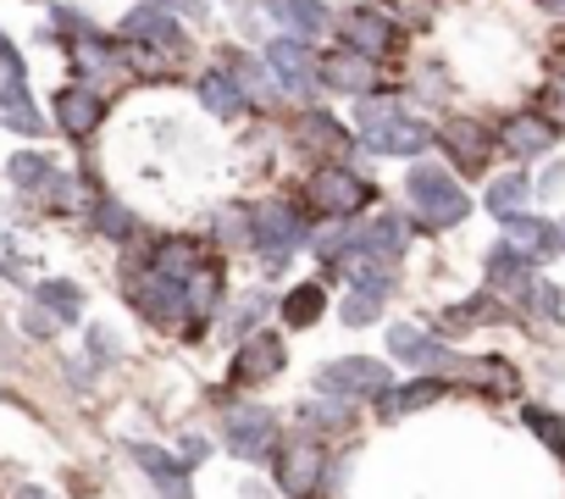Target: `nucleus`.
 Masks as SVG:
<instances>
[{
    "label": "nucleus",
    "mask_w": 565,
    "mask_h": 499,
    "mask_svg": "<svg viewBox=\"0 0 565 499\" xmlns=\"http://www.w3.org/2000/svg\"><path fill=\"white\" fill-rule=\"evenodd\" d=\"M449 394H455V378L416 372V378L394 383L388 394H377L372 405H377V416H383V422H405V416H416V411H427V405H438V400H449Z\"/></svg>",
    "instance_id": "obj_15"
},
{
    "label": "nucleus",
    "mask_w": 565,
    "mask_h": 499,
    "mask_svg": "<svg viewBox=\"0 0 565 499\" xmlns=\"http://www.w3.org/2000/svg\"><path fill=\"white\" fill-rule=\"evenodd\" d=\"M515 300H521V317H526V322L559 328V317H565V295H559V289H554L548 278H532V284H526V289H521Z\"/></svg>",
    "instance_id": "obj_31"
},
{
    "label": "nucleus",
    "mask_w": 565,
    "mask_h": 499,
    "mask_svg": "<svg viewBox=\"0 0 565 499\" xmlns=\"http://www.w3.org/2000/svg\"><path fill=\"white\" fill-rule=\"evenodd\" d=\"M300 145H306V150H322L328 161H344V150H355L350 134H344L328 112H317V106H306V117H300Z\"/></svg>",
    "instance_id": "obj_28"
},
{
    "label": "nucleus",
    "mask_w": 565,
    "mask_h": 499,
    "mask_svg": "<svg viewBox=\"0 0 565 499\" xmlns=\"http://www.w3.org/2000/svg\"><path fill=\"white\" fill-rule=\"evenodd\" d=\"M504 244L515 250V256H526L532 267L565 256V250H559V222H543V216H510L504 222Z\"/></svg>",
    "instance_id": "obj_19"
},
{
    "label": "nucleus",
    "mask_w": 565,
    "mask_h": 499,
    "mask_svg": "<svg viewBox=\"0 0 565 499\" xmlns=\"http://www.w3.org/2000/svg\"><path fill=\"white\" fill-rule=\"evenodd\" d=\"M34 278V262L23 256V244L0 227V284H29Z\"/></svg>",
    "instance_id": "obj_36"
},
{
    "label": "nucleus",
    "mask_w": 565,
    "mask_h": 499,
    "mask_svg": "<svg viewBox=\"0 0 565 499\" xmlns=\"http://www.w3.org/2000/svg\"><path fill=\"white\" fill-rule=\"evenodd\" d=\"M383 306H388V295H372V289H344L339 317H344V328H372V322L383 317Z\"/></svg>",
    "instance_id": "obj_34"
},
{
    "label": "nucleus",
    "mask_w": 565,
    "mask_h": 499,
    "mask_svg": "<svg viewBox=\"0 0 565 499\" xmlns=\"http://www.w3.org/2000/svg\"><path fill=\"white\" fill-rule=\"evenodd\" d=\"M7 178H12L23 194H45V189H51V178H56V167H51V156H45V150H18V156L7 161Z\"/></svg>",
    "instance_id": "obj_32"
},
{
    "label": "nucleus",
    "mask_w": 565,
    "mask_h": 499,
    "mask_svg": "<svg viewBox=\"0 0 565 499\" xmlns=\"http://www.w3.org/2000/svg\"><path fill=\"white\" fill-rule=\"evenodd\" d=\"M339 40H344V51H355V56H366V62H383V56H394V45H399V23H394L383 7H350V12L339 18Z\"/></svg>",
    "instance_id": "obj_11"
},
{
    "label": "nucleus",
    "mask_w": 565,
    "mask_h": 499,
    "mask_svg": "<svg viewBox=\"0 0 565 499\" xmlns=\"http://www.w3.org/2000/svg\"><path fill=\"white\" fill-rule=\"evenodd\" d=\"M559 250H565V222H559Z\"/></svg>",
    "instance_id": "obj_42"
},
{
    "label": "nucleus",
    "mask_w": 565,
    "mask_h": 499,
    "mask_svg": "<svg viewBox=\"0 0 565 499\" xmlns=\"http://www.w3.org/2000/svg\"><path fill=\"white\" fill-rule=\"evenodd\" d=\"M388 333V355L399 361V367H411V372H433V378H449V372H460L466 367V355L449 344V339H438L433 328H416V322H394V328H383Z\"/></svg>",
    "instance_id": "obj_8"
},
{
    "label": "nucleus",
    "mask_w": 565,
    "mask_h": 499,
    "mask_svg": "<svg viewBox=\"0 0 565 499\" xmlns=\"http://www.w3.org/2000/svg\"><path fill=\"white\" fill-rule=\"evenodd\" d=\"M84 344H89V355H84L89 367H111V361L122 355V344H117L106 328H84Z\"/></svg>",
    "instance_id": "obj_37"
},
{
    "label": "nucleus",
    "mask_w": 565,
    "mask_h": 499,
    "mask_svg": "<svg viewBox=\"0 0 565 499\" xmlns=\"http://www.w3.org/2000/svg\"><path fill=\"white\" fill-rule=\"evenodd\" d=\"M0 128H12V134H23V139H40V134H45V112L34 106V95H29L23 78L0 84Z\"/></svg>",
    "instance_id": "obj_24"
},
{
    "label": "nucleus",
    "mask_w": 565,
    "mask_h": 499,
    "mask_svg": "<svg viewBox=\"0 0 565 499\" xmlns=\"http://www.w3.org/2000/svg\"><path fill=\"white\" fill-rule=\"evenodd\" d=\"M504 311H499V295H471V300H460V306H449L444 317H438V339H460V333H471V328H482V322H499Z\"/></svg>",
    "instance_id": "obj_27"
},
{
    "label": "nucleus",
    "mask_w": 565,
    "mask_h": 499,
    "mask_svg": "<svg viewBox=\"0 0 565 499\" xmlns=\"http://www.w3.org/2000/svg\"><path fill=\"white\" fill-rule=\"evenodd\" d=\"M504 156H515V161H537V156H548L554 145H559V123L548 117V112H510L504 123H499V139H493Z\"/></svg>",
    "instance_id": "obj_14"
},
{
    "label": "nucleus",
    "mask_w": 565,
    "mask_h": 499,
    "mask_svg": "<svg viewBox=\"0 0 565 499\" xmlns=\"http://www.w3.org/2000/svg\"><path fill=\"white\" fill-rule=\"evenodd\" d=\"M317 78L328 84V89H339V95H372L377 89V62H366V56H355V51H333V56H322L317 62Z\"/></svg>",
    "instance_id": "obj_20"
},
{
    "label": "nucleus",
    "mask_w": 565,
    "mask_h": 499,
    "mask_svg": "<svg viewBox=\"0 0 565 499\" xmlns=\"http://www.w3.org/2000/svg\"><path fill=\"white\" fill-rule=\"evenodd\" d=\"M405 200L416 211V222L427 233H444V227H460L471 216V194L460 189V178L438 161H416L411 178H405Z\"/></svg>",
    "instance_id": "obj_1"
},
{
    "label": "nucleus",
    "mask_w": 565,
    "mask_h": 499,
    "mask_svg": "<svg viewBox=\"0 0 565 499\" xmlns=\"http://www.w3.org/2000/svg\"><path fill=\"white\" fill-rule=\"evenodd\" d=\"M433 139L449 150L460 178H482L488 161H493V134L482 128V117H449L444 128H433Z\"/></svg>",
    "instance_id": "obj_13"
},
{
    "label": "nucleus",
    "mask_w": 565,
    "mask_h": 499,
    "mask_svg": "<svg viewBox=\"0 0 565 499\" xmlns=\"http://www.w3.org/2000/svg\"><path fill=\"white\" fill-rule=\"evenodd\" d=\"M249 244L260 250L266 267H282L295 250L311 244L306 205H295V200H260V205H249Z\"/></svg>",
    "instance_id": "obj_4"
},
{
    "label": "nucleus",
    "mask_w": 565,
    "mask_h": 499,
    "mask_svg": "<svg viewBox=\"0 0 565 499\" xmlns=\"http://www.w3.org/2000/svg\"><path fill=\"white\" fill-rule=\"evenodd\" d=\"M271 18L289 29V40H317V34H328V23H333V12L322 7V0H271Z\"/></svg>",
    "instance_id": "obj_25"
},
{
    "label": "nucleus",
    "mask_w": 565,
    "mask_h": 499,
    "mask_svg": "<svg viewBox=\"0 0 565 499\" xmlns=\"http://www.w3.org/2000/svg\"><path fill=\"white\" fill-rule=\"evenodd\" d=\"M161 7H167L172 18H178V12H183V18H205V0H161Z\"/></svg>",
    "instance_id": "obj_39"
},
{
    "label": "nucleus",
    "mask_w": 565,
    "mask_h": 499,
    "mask_svg": "<svg viewBox=\"0 0 565 499\" xmlns=\"http://www.w3.org/2000/svg\"><path fill=\"white\" fill-rule=\"evenodd\" d=\"M56 123H62V134L67 139H89L100 123H106V95L100 89H89V84H67L62 95H56Z\"/></svg>",
    "instance_id": "obj_18"
},
{
    "label": "nucleus",
    "mask_w": 565,
    "mask_h": 499,
    "mask_svg": "<svg viewBox=\"0 0 565 499\" xmlns=\"http://www.w3.org/2000/svg\"><path fill=\"white\" fill-rule=\"evenodd\" d=\"M311 383H317V394H328V400L366 405V400H377V394L394 389V372H388V361H377V355H339V361H322V367L311 372Z\"/></svg>",
    "instance_id": "obj_6"
},
{
    "label": "nucleus",
    "mask_w": 565,
    "mask_h": 499,
    "mask_svg": "<svg viewBox=\"0 0 565 499\" xmlns=\"http://www.w3.org/2000/svg\"><path fill=\"white\" fill-rule=\"evenodd\" d=\"M526 200H532V178H526V172H504V178H493L488 194H482V205H488L499 222L526 216Z\"/></svg>",
    "instance_id": "obj_29"
},
{
    "label": "nucleus",
    "mask_w": 565,
    "mask_h": 499,
    "mask_svg": "<svg viewBox=\"0 0 565 499\" xmlns=\"http://www.w3.org/2000/svg\"><path fill=\"white\" fill-rule=\"evenodd\" d=\"M282 372H289V344H282V333L255 328L249 339H238L227 378H233V389H260V383H277Z\"/></svg>",
    "instance_id": "obj_9"
},
{
    "label": "nucleus",
    "mask_w": 565,
    "mask_h": 499,
    "mask_svg": "<svg viewBox=\"0 0 565 499\" xmlns=\"http://www.w3.org/2000/svg\"><path fill=\"white\" fill-rule=\"evenodd\" d=\"M194 95H200V106H205L211 117H238V112L249 106V95H244V89H238V84H233L222 67H216V73H205V78L194 84Z\"/></svg>",
    "instance_id": "obj_30"
},
{
    "label": "nucleus",
    "mask_w": 565,
    "mask_h": 499,
    "mask_svg": "<svg viewBox=\"0 0 565 499\" xmlns=\"http://www.w3.org/2000/svg\"><path fill=\"white\" fill-rule=\"evenodd\" d=\"M277 317H282V328H295V333L317 328V322L328 317V284H322V278H306V284H295L289 295L277 300Z\"/></svg>",
    "instance_id": "obj_22"
},
{
    "label": "nucleus",
    "mask_w": 565,
    "mask_h": 499,
    "mask_svg": "<svg viewBox=\"0 0 565 499\" xmlns=\"http://www.w3.org/2000/svg\"><path fill=\"white\" fill-rule=\"evenodd\" d=\"M355 123H361V145L377 156H422L433 145V123L411 117L399 100H383V95H366Z\"/></svg>",
    "instance_id": "obj_2"
},
{
    "label": "nucleus",
    "mask_w": 565,
    "mask_h": 499,
    "mask_svg": "<svg viewBox=\"0 0 565 499\" xmlns=\"http://www.w3.org/2000/svg\"><path fill=\"white\" fill-rule=\"evenodd\" d=\"M34 306H40L45 317H56L62 328L84 322V289H78L73 278H40V284H34Z\"/></svg>",
    "instance_id": "obj_26"
},
{
    "label": "nucleus",
    "mask_w": 565,
    "mask_h": 499,
    "mask_svg": "<svg viewBox=\"0 0 565 499\" xmlns=\"http://www.w3.org/2000/svg\"><path fill=\"white\" fill-rule=\"evenodd\" d=\"M89 227H95L100 238H117V244H128V233H134V211H122V205H117L111 194H95Z\"/></svg>",
    "instance_id": "obj_33"
},
{
    "label": "nucleus",
    "mask_w": 565,
    "mask_h": 499,
    "mask_svg": "<svg viewBox=\"0 0 565 499\" xmlns=\"http://www.w3.org/2000/svg\"><path fill=\"white\" fill-rule=\"evenodd\" d=\"M266 466H271L282 499H322V493H328V466H333V455H328L322 438L295 433V438H277V449H271ZM328 499H333V493H328Z\"/></svg>",
    "instance_id": "obj_3"
},
{
    "label": "nucleus",
    "mask_w": 565,
    "mask_h": 499,
    "mask_svg": "<svg viewBox=\"0 0 565 499\" xmlns=\"http://www.w3.org/2000/svg\"><path fill=\"white\" fill-rule=\"evenodd\" d=\"M295 422H300V433H311V438H344V433L355 427V405L317 394V400H300Z\"/></svg>",
    "instance_id": "obj_23"
},
{
    "label": "nucleus",
    "mask_w": 565,
    "mask_h": 499,
    "mask_svg": "<svg viewBox=\"0 0 565 499\" xmlns=\"http://www.w3.org/2000/svg\"><path fill=\"white\" fill-rule=\"evenodd\" d=\"M122 40H128V45H145V51H161V56L189 51V40H183V29L172 23V12H167V7H145V0L122 18Z\"/></svg>",
    "instance_id": "obj_17"
},
{
    "label": "nucleus",
    "mask_w": 565,
    "mask_h": 499,
    "mask_svg": "<svg viewBox=\"0 0 565 499\" xmlns=\"http://www.w3.org/2000/svg\"><path fill=\"white\" fill-rule=\"evenodd\" d=\"M317 62H322V56H317L306 40H289V34L266 45V73L277 78L282 95H295V100H311V95H317V84H322V78H317Z\"/></svg>",
    "instance_id": "obj_10"
},
{
    "label": "nucleus",
    "mask_w": 565,
    "mask_h": 499,
    "mask_svg": "<svg viewBox=\"0 0 565 499\" xmlns=\"http://www.w3.org/2000/svg\"><path fill=\"white\" fill-rule=\"evenodd\" d=\"M411 250V222L399 211H377L372 222H361V238H355V256L377 262V267H399Z\"/></svg>",
    "instance_id": "obj_16"
},
{
    "label": "nucleus",
    "mask_w": 565,
    "mask_h": 499,
    "mask_svg": "<svg viewBox=\"0 0 565 499\" xmlns=\"http://www.w3.org/2000/svg\"><path fill=\"white\" fill-rule=\"evenodd\" d=\"M7 499H56V493H51V488H40V482H18Z\"/></svg>",
    "instance_id": "obj_40"
},
{
    "label": "nucleus",
    "mask_w": 565,
    "mask_h": 499,
    "mask_svg": "<svg viewBox=\"0 0 565 499\" xmlns=\"http://www.w3.org/2000/svg\"><path fill=\"white\" fill-rule=\"evenodd\" d=\"M372 200H377V189H372L361 172H350L344 161H322V167H311V172H306V205H311V211H322V216L355 222Z\"/></svg>",
    "instance_id": "obj_5"
},
{
    "label": "nucleus",
    "mask_w": 565,
    "mask_h": 499,
    "mask_svg": "<svg viewBox=\"0 0 565 499\" xmlns=\"http://www.w3.org/2000/svg\"><path fill=\"white\" fill-rule=\"evenodd\" d=\"M532 278H537V267H532L526 256H515L504 238L488 250V262H482V289H488V295H521Z\"/></svg>",
    "instance_id": "obj_21"
},
{
    "label": "nucleus",
    "mask_w": 565,
    "mask_h": 499,
    "mask_svg": "<svg viewBox=\"0 0 565 499\" xmlns=\"http://www.w3.org/2000/svg\"><path fill=\"white\" fill-rule=\"evenodd\" d=\"M122 455L156 482L161 499H194V466H189L183 455H172V449H161V444H145V438H128Z\"/></svg>",
    "instance_id": "obj_12"
},
{
    "label": "nucleus",
    "mask_w": 565,
    "mask_h": 499,
    "mask_svg": "<svg viewBox=\"0 0 565 499\" xmlns=\"http://www.w3.org/2000/svg\"><path fill=\"white\" fill-rule=\"evenodd\" d=\"M277 438H282L277 411H266V405H255V400H244V405H227V411H222V449H227L233 460L260 466V460H271Z\"/></svg>",
    "instance_id": "obj_7"
},
{
    "label": "nucleus",
    "mask_w": 565,
    "mask_h": 499,
    "mask_svg": "<svg viewBox=\"0 0 565 499\" xmlns=\"http://www.w3.org/2000/svg\"><path fill=\"white\" fill-rule=\"evenodd\" d=\"M521 422H526V427H532V433H537V438H543V444H548L559 460H565V416H559V411L526 405V411H521Z\"/></svg>",
    "instance_id": "obj_35"
},
{
    "label": "nucleus",
    "mask_w": 565,
    "mask_h": 499,
    "mask_svg": "<svg viewBox=\"0 0 565 499\" xmlns=\"http://www.w3.org/2000/svg\"><path fill=\"white\" fill-rule=\"evenodd\" d=\"M548 95H554V100H559V112H565V73H559V78L548 84Z\"/></svg>",
    "instance_id": "obj_41"
},
{
    "label": "nucleus",
    "mask_w": 565,
    "mask_h": 499,
    "mask_svg": "<svg viewBox=\"0 0 565 499\" xmlns=\"http://www.w3.org/2000/svg\"><path fill=\"white\" fill-rule=\"evenodd\" d=\"M23 333H29V339H40V344H51V339L62 333V322H56V317H45V311L29 300V311H23Z\"/></svg>",
    "instance_id": "obj_38"
}]
</instances>
